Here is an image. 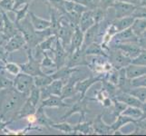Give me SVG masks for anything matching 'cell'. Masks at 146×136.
<instances>
[{"label": "cell", "mask_w": 146, "mask_h": 136, "mask_svg": "<svg viewBox=\"0 0 146 136\" xmlns=\"http://www.w3.org/2000/svg\"><path fill=\"white\" fill-rule=\"evenodd\" d=\"M35 87L34 76L26 73H19L14 80V88L19 93L29 95L31 90Z\"/></svg>", "instance_id": "obj_3"}, {"label": "cell", "mask_w": 146, "mask_h": 136, "mask_svg": "<svg viewBox=\"0 0 146 136\" xmlns=\"http://www.w3.org/2000/svg\"><path fill=\"white\" fill-rule=\"evenodd\" d=\"M98 30H99V24H95L92 27H90L86 32H84V38L83 48L85 49L88 45L96 42V38L98 36Z\"/></svg>", "instance_id": "obj_21"}, {"label": "cell", "mask_w": 146, "mask_h": 136, "mask_svg": "<svg viewBox=\"0 0 146 136\" xmlns=\"http://www.w3.org/2000/svg\"><path fill=\"white\" fill-rule=\"evenodd\" d=\"M32 0H15V7L14 9L20 8L22 6H25L27 4H30Z\"/></svg>", "instance_id": "obj_44"}, {"label": "cell", "mask_w": 146, "mask_h": 136, "mask_svg": "<svg viewBox=\"0 0 146 136\" xmlns=\"http://www.w3.org/2000/svg\"><path fill=\"white\" fill-rule=\"evenodd\" d=\"M142 36H146V31H145V32H144V33L142 34Z\"/></svg>", "instance_id": "obj_48"}, {"label": "cell", "mask_w": 146, "mask_h": 136, "mask_svg": "<svg viewBox=\"0 0 146 136\" xmlns=\"http://www.w3.org/2000/svg\"><path fill=\"white\" fill-rule=\"evenodd\" d=\"M136 7H137L136 5L118 1L117 0V1L113 4L112 8H113L114 10L115 18H122L125 17L133 16V14L135 11Z\"/></svg>", "instance_id": "obj_10"}, {"label": "cell", "mask_w": 146, "mask_h": 136, "mask_svg": "<svg viewBox=\"0 0 146 136\" xmlns=\"http://www.w3.org/2000/svg\"><path fill=\"white\" fill-rule=\"evenodd\" d=\"M95 24H96V23H95L94 18L93 17L92 10H87V11L84 12L81 15V18H80L78 27L84 33V32H86L90 27H92L94 25H95Z\"/></svg>", "instance_id": "obj_19"}, {"label": "cell", "mask_w": 146, "mask_h": 136, "mask_svg": "<svg viewBox=\"0 0 146 136\" xmlns=\"http://www.w3.org/2000/svg\"><path fill=\"white\" fill-rule=\"evenodd\" d=\"M69 105L64 102L61 96L58 95H50L49 97L42 100L41 103L39 104V107H68Z\"/></svg>", "instance_id": "obj_18"}, {"label": "cell", "mask_w": 146, "mask_h": 136, "mask_svg": "<svg viewBox=\"0 0 146 136\" xmlns=\"http://www.w3.org/2000/svg\"><path fill=\"white\" fill-rule=\"evenodd\" d=\"M53 80H54L53 77L50 74H40L34 76L35 86H36L40 89L49 85L53 82Z\"/></svg>", "instance_id": "obj_27"}, {"label": "cell", "mask_w": 146, "mask_h": 136, "mask_svg": "<svg viewBox=\"0 0 146 136\" xmlns=\"http://www.w3.org/2000/svg\"><path fill=\"white\" fill-rule=\"evenodd\" d=\"M36 123L39 125H41V126H46V127L52 126L53 122L46 115L44 108L38 107L36 112Z\"/></svg>", "instance_id": "obj_29"}, {"label": "cell", "mask_w": 146, "mask_h": 136, "mask_svg": "<svg viewBox=\"0 0 146 136\" xmlns=\"http://www.w3.org/2000/svg\"><path fill=\"white\" fill-rule=\"evenodd\" d=\"M28 15H29L30 21H31L34 28L36 31H44V30H46L51 27L52 26L51 20H46L39 17L36 15H35L33 12H28Z\"/></svg>", "instance_id": "obj_17"}, {"label": "cell", "mask_w": 146, "mask_h": 136, "mask_svg": "<svg viewBox=\"0 0 146 136\" xmlns=\"http://www.w3.org/2000/svg\"><path fill=\"white\" fill-rule=\"evenodd\" d=\"M87 103H88V97H84L83 99L79 98L77 102H75L74 103V105L71 106V108L67 111V113L62 117V121L70 117L71 115H73V113H79L81 115V118H82V120H80V122H84V117H85V113H86L88 111Z\"/></svg>", "instance_id": "obj_9"}, {"label": "cell", "mask_w": 146, "mask_h": 136, "mask_svg": "<svg viewBox=\"0 0 146 136\" xmlns=\"http://www.w3.org/2000/svg\"><path fill=\"white\" fill-rule=\"evenodd\" d=\"M57 40V36L56 34H52L46 39H44L43 41L40 43L36 46L41 50L42 52H46V51H54L53 45L55 44Z\"/></svg>", "instance_id": "obj_25"}, {"label": "cell", "mask_w": 146, "mask_h": 136, "mask_svg": "<svg viewBox=\"0 0 146 136\" xmlns=\"http://www.w3.org/2000/svg\"><path fill=\"white\" fill-rule=\"evenodd\" d=\"M5 68H6V70L9 74L15 75V76L17 75L20 73V71H21L20 65L17 64H15V63H7Z\"/></svg>", "instance_id": "obj_37"}, {"label": "cell", "mask_w": 146, "mask_h": 136, "mask_svg": "<svg viewBox=\"0 0 146 136\" xmlns=\"http://www.w3.org/2000/svg\"><path fill=\"white\" fill-rule=\"evenodd\" d=\"M103 80V74H100L98 76H93L91 75L90 77H87L84 80H79L75 83V90L77 94H80V99H83L86 95L87 91L91 88L93 85L97 83L101 82Z\"/></svg>", "instance_id": "obj_5"}, {"label": "cell", "mask_w": 146, "mask_h": 136, "mask_svg": "<svg viewBox=\"0 0 146 136\" xmlns=\"http://www.w3.org/2000/svg\"><path fill=\"white\" fill-rule=\"evenodd\" d=\"M113 98L124 103L126 105H128V106H134V107H139V108L142 107L143 103L137 97H135L133 94H131L130 93L123 92V91H121L119 89Z\"/></svg>", "instance_id": "obj_13"}, {"label": "cell", "mask_w": 146, "mask_h": 136, "mask_svg": "<svg viewBox=\"0 0 146 136\" xmlns=\"http://www.w3.org/2000/svg\"><path fill=\"white\" fill-rule=\"evenodd\" d=\"M2 97H0V113L1 116H4L12 111L18 108L20 105H23L26 101L24 98H27L28 95L19 93L14 87L1 90Z\"/></svg>", "instance_id": "obj_1"}, {"label": "cell", "mask_w": 146, "mask_h": 136, "mask_svg": "<svg viewBox=\"0 0 146 136\" xmlns=\"http://www.w3.org/2000/svg\"><path fill=\"white\" fill-rule=\"evenodd\" d=\"M141 109H142V111H143L142 118H146V101L143 103V105H142V107H141Z\"/></svg>", "instance_id": "obj_47"}, {"label": "cell", "mask_w": 146, "mask_h": 136, "mask_svg": "<svg viewBox=\"0 0 146 136\" xmlns=\"http://www.w3.org/2000/svg\"><path fill=\"white\" fill-rule=\"evenodd\" d=\"M137 43L140 45V47L144 51H146V36H138Z\"/></svg>", "instance_id": "obj_43"}, {"label": "cell", "mask_w": 146, "mask_h": 136, "mask_svg": "<svg viewBox=\"0 0 146 136\" xmlns=\"http://www.w3.org/2000/svg\"><path fill=\"white\" fill-rule=\"evenodd\" d=\"M136 124L139 129L146 131V118H141L136 121Z\"/></svg>", "instance_id": "obj_45"}, {"label": "cell", "mask_w": 146, "mask_h": 136, "mask_svg": "<svg viewBox=\"0 0 146 136\" xmlns=\"http://www.w3.org/2000/svg\"><path fill=\"white\" fill-rule=\"evenodd\" d=\"M14 87V81L5 76L4 74H0V90L7 89Z\"/></svg>", "instance_id": "obj_36"}, {"label": "cell", "mask_w": 146, "mask_h": 136, "mask_svg": "<svg viewBox=\"0 0 146 136\" xmlns=\"http://www.w3.org/2000/svg\"><path fill=\"white\" fill-rule=\"evenodd\" d=\"M74 2L82 5V6H84L89 10L94 9L95 7H97L99 5V2L95 1V0H74Z\"/></svg>", "instance_id": "obj_38"}, {"label": "cell", "mask_w": 146, "mask_h": 136, "mask_svg": "<svg viewBox=\"0 0 146 136\" xmlns=\"http://www.w3.org/2000/svg\"><path fill=\"white\" fill-rule=\"evenodd\" d=\"M92 125L95 134H113V130L111 127V125H108L104 122L102 114H99L98 116H96L94 123H92Z\"/></svg>", "instance_id": "obj_15"}, {"label": "cell", "mask_w": 146, "mask_h": 136, "mask_svg": "<svg viewBox=\"0 0 146 136\" xmlns=\"http://www.w3.org/2000/svg\"><path fill=\"white\" fill-rule=\"evenodd\" d=\"M75 133H82L83 134H95L91 122H80L78 124L74 125Z\"/></svg>", "instance_id": "obj_28"}, {"label": "cell", "mask_w": 146, "mask_h": 136, "mask_svg": "<svg viewBox=\"0 0 146 136\" xmlns=\"http://www.w3.org/2000/svg\"><path fill=\"white\" fill-rule=\"evenodd\" d=\"M86 55H99V56H104L108 57V54L105 51V49L98 42H94L84 49Z\"/></svg>", "instance_id": "obj_22"}, {"label": "cell", "mask_w": 146, "mask_h": 136, "mask_svg": "<svg viewBox=\"0 0 146 136\" xmlns=\"http://www.w3.org/2000/svg\"><path fill=\"white\" fill-rule=\"evenodd\" d=\"M111 48H118L123 51L124 54H126L131 59H133L141 54L143 49L140 47L137 42H127V43H119L110 45ZM109 46V47H110Z\"/></svg>", "instance_id": "obj_6"}, {"label": "cell", "mask_w": 146, "mask_h": 136, "mask_svg": "<svg viewBox=\"0 0 146 136\" xmlns=\"http://www.w3.org/2000/svg\"><path fill=\"white\" fill-rule=\"evenodd\" d=\"M131 64H138V65H146V51L143 50L138 56L132 59V63Z\"/></svg>", "instance_id": "obj_40"}, {"label": "cell", "mask_w": 146, "mask_h": 136, "mask_svg": "<svg viewBox=\"0 0 146 136\" xmlns=\"http://www.w3.org/2000/svg\"><path fill=\"white\" fill-rule=\"evenodd\" d=\"M128 93L133 94V96L137 97L140 99L142 102H145L146 101V87L141 86V87H133Z\"/></svg>", "instance_id": "obj_32"}, {"label": "cell", "mask_w": 146, "mask_h": 136, "mask_svg": "<svg viewBox=\"0 0 146 136\" xmlns=\"http://www.w3.org/2000/svg\"><path fill=\"white\" fill-rule=\"evenodd\" d=\"M15 0H0V7L4 11H14Z\"/></svg>", "instance_id": "obj_39"}, {"label": "cell", "mask_w": 146, "mask_h": 136, "mask_svg": "<svg viewBox=\"0 0 146 136\" xmlns=\"http://www.w3.org/2000/svg\"><path fill=\"white\" fill-rule=\"evenodd\" d=\"M138 36L133 33L132 28L129 27L127 29H124L123 31L118 32L113 37L111 44H119V43H127V42H137ZM109 44V45H110Z\"/></svg>", "instance_id": "obj_12"}, {"label": "cell", "mask_w": 146, "mask_h": 136, "mask_svg": "<svg viewBox=\"0 0 146 136\" xmlns=\"http://www.w3.org/2000/svg\"><path fill=\"white\" fill-rule=\"evenodd\" d=\"M134 18H146V7L137 6L135 11L133 14Z\"/></svg>", "instance_id": "obj_41"}, {"label": "cell", "mask_w": 146, "mask_h": 136, "mask_svg": "<svg viewBox=\"0 0 146 136\" xmlns=\"http://www.w3.org/2000/svg\"><path fill=\"white\" fill-rule=\"evenodd\" d=\"M29 5L30 4H27L22 8H17V9H14V11L17 14V19H16V23L21 21L24 18L27 17V15L28 14V8H29Z\"/></svg>", "instance_id": "obj_34"}, {"label": "cell", "mask_w": 146, "mask_h": 136, "mask_svg": "<svg viewBox=\"0 0 146 136\" xmlns=\"http://www.w3.org/2000/svg\"><path fill=\"white\" fill-rule=\"evenodd\" d=\"M123 115H126L131 118L134 119L135 121H137L139 119L142 118L143 116V111L139 107H134V106H127L125 108V110L123 112Z\"/></svg>", "instance_id": "obj_30"}, {"label": "cell", "mask_w": 146, "mask_h": 136, "mask_svg": "<svg viewBox=\"0 0 146 136\" xmlns=\"http://www.w3.org/2000/svg\"><path fill=\"white\" fill-rule=\"evenodd\" d=\"M46 3L48 4V0H46Z\"/></svg>", "instance_id": "obj_50"}, {"label": "cell", "mask_w": 146, "mask_h": 136, "mask_svg": "<svg viewBox=\"0 0 146 136\" xmlns=\"http://www.w3.org/2000/svg\"><path fill=\"white\" fill-rule=\"evenodd\" d=\"M118 1L126 2V3H131V4L136 5V6H139V5H140V0H118Z\"/></svg>", "instance_id": "obj_46"}, {"label": "cell", "mask_w": 146, "mask_h": 136, "mask_svg": "<svg viewBox=\"0 0 146 136\" xmlns=\"http://www.w3.org/2000/svg\"><path fill=\"white\" fill-rule=\"evenodd\" d=\"M130 83H131V86H132V88L133 87H141V86L146 87V74L143 75V76L137 77V78L130 79Z\"/></svg>", "instance_id": "obj_35"}, {"label": "cell", "mask_w": 146, "mask_h": 136, "mask_svg": "<svg viewBox=\"0 0 146 136\" xmlns=\"http://www.w3.org/2000/svg\"><path fill=\"white\" fill-rule=\"evenodd\" d=\"M23 47H27V41L25 39V36L21 32H18L8 40V42L6 45V51L7 53H12L14 51H17Z\"/></svg>", "instance_id": "obj_11"}, {"label": "cell", "mask_w": 146, "mask_h": 136, "mask_svg": "<svg viewBox=\"0 0 146 136\" xmlns=\"http://www.w3.org/2000/svg\"><path fill=\"white\" fill-rule=\"evenodd\" d=\"M108 59L111 64L116 69L124 68L132 63V59L118 48H111V51L109 50Z\"/></svg>", "instance_id": "obj_4"}, {"label": "cell", "mask_w": 146, "mask_h": 136, "mask_svg": "<svg viewBox=\"0 0 146 136\" xmlns=\"http://www.w3.org/2000/svg\"><path fill=\"white\" fill-rule=\"evenodd\" d=\"M126 74L129 79L137 78L146 74V65H138L130 64L128 66L125 67Z\"/></svg>", "instance_id": "obj_20"}, {"label": "cell", "mask_w": 146, "mask_h": 136, "mask_svg": "<svg viewBox=\"0 0 146 136\" xmlns=\"http://www.w3.org/2000/svg\"><path fill=\"white\" fill-rule=\"evenodd\" d=\"M135 122H136V121L129 116H126V115H123V114H119L118 116H116V119H115L114 122L111 124V127H112V129L114 132V131L121 130L128 123H133Z\"/></svg>", "instance_id": "obj_23"}, {"label": "cell", "mask_w": 146, "mask_h": 136, "mask_svg": "<svg viewBox=\"0 0 146 136\" xmlns=\"http://www.w3.org/2000/svg\"><path fill=\"white\" fill-rule=\"evenodd\" d=\"M105 10H104L103 8H101L100 7H95L94 9L92 10L93 13V17L94 18V21L96 24H99L101 22H103L104 20V17H105Z\"/></svg>", "instance_id": "obj_33"}, {"label": "cell", "mask_w": 146, "mask_h": 136, "mask_svg": "<svg viewBox=\"0 0 146 136\" xmlns=\"http://www.w3.org/2000/svg\"><path fill=\"white\" fill-rule=\"evenodd\" d=\"M131 28L137 36H142L146 31V18H135Z\"/></svg>", "instance_id": "obj_26"}, {"label": "cell", "mask_w": 146, "mask_h": 136, "mask_svg": "<svg viewBox=\"0 0 146 136\" xmlns=\"http://www.w3.org/2000/svg\"><path fill=\"white\" fill-rule=\"evenodd\" d=\"M54 62L56 64L57 69L61 68L66 64L67 59L69 56L68 50L64 46L61 40H60L58 37L56 40V44H54Z\"/></svg>", "instance_id": "obj_7"}, {"label": "cell", "mask_w": 146, "mask_h": 136, "mask_svg": "<svg viewBox=\"0 0 146 136\" xmlns=\"http://www.w3.org/2000/svg\"><path fill=\"white\" fill-rule=\"evenodd\" d=\"M134 19L135 18L133 16H130V17H125L122 18H115L112 23L114 25L115 27L117 28L118 32H120L132 27Z\"/></svg>", "instance_id": "obj_24"}, {"label": "cell", "mask_w": 146, "mask_h": 136, "mask_svg": "<svg viewBox=\"0 0 146 136\" xmlns=\"http://www.w3.org/2000/svg\"><path fill=\"white\" fill-rule=\"evenodd\" d=\"M86 54L85 50L82 47L76 49L73 53L69 54V56L67 59L66 64L69 67H80L84 65H88V63L86 62Z\"/></svg>", "instance_id": "obj_8"}, {"label": "cell", "mask_w": 146, "mask_h": 136, "mask_svg": "<svg viewBox=\"0 0 146 136\" xmlns=\"http://www.w3.org/2000/svg\"><path fill=\"white\" fill-rule=\"evenodd\" d=\"M64 1H74V0H64Z\"/></svg>", "instance_id": "obj_49"}, {"label": "cell", "mask_w": 146, "mask_h": 136, "mask_svg": "<svg viewBox=\"0 0 146 136\" xmlns=\"http://www.w3.org/2000/svg\"><path fill=\"white\" fill-rule=\"evenodd\" d=\"M27 57L28 60L27 63L19 64L23 73L30 74L32 76H36V75L40 74H46L43 72L41 68V62H39L38 59L34 56L32 54V49L30 48H27Z\"/></svg>", "instance_id": "obj_2"}, {"label": "cell", "mask_w": 146, "mask_h": 136, "mask_svg": "<svg viewBox=\"0 0 146 136\" xmlns=\"http://www.w3.org/2000/svg\"><path fill=\"white\" fill-rule=\"evenodd\" d=\"M51 127H53L54 129H57L60 131V132H62L64 133H67V134L72 133H75L74 132V126H73V125H71L68 123H65V122L60 123H53Z\"/></svg>", "instance_id": "obj_31"}, {"label": "cell", "mask_w": 146, "mask_h": 136, "mask_svg": "<svg viewBox=\"0 0 146 136\" xmlns=\"http://www.w3.org/2000/svg\"><path fill=\"white\" fill-rule=\"evenodd\" d=\"M84 33L80 29L79 27H76L72 36L71 43H70L68 48V53L71 54L76 49L82 48L84 44Z\"/></svg>", "instance_id": "obj_14"}, {"label": "cell", "mask_w": 146, "mask_h": 136, "mask_svg": "<svg viewBox=\"0 0 146 136\" xmlns=\"http://www.w3.org/2000/svg\"><path fill=\"white\" fill-rule=\"evenodd\" d=\"M3 23H4V27H3V34L2 36L4 39H7L9 40L12 36H14L15 34H17L19 32V30L17 27L16 24H14L11 20L8 18L7 16V14L4 12V17H3Z\"/></svg>", "instance_id": "obj_16"}, {"label": "cell", "mask_w": 146, "mask_h": 136, "mask_svg": "<svg viewBox=\"0 0 146 136\" xmlns=\"http://www.w3.org/2000/svg\"><path fill=\"white\" fill-rule=\"evenodd\" d=\"M116 1H117V0H100L98 7H100L101 8H103L104 10H105V11H107L109 8L113 7V4Z\"/></svg>", "instance_id": "obj_42"}]
</instances>
